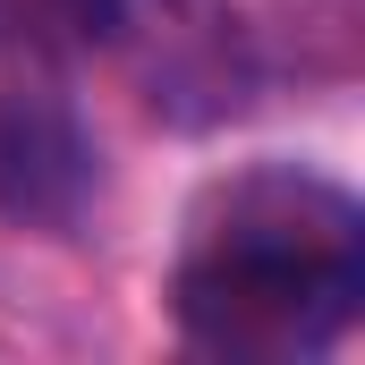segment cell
<instances>
[{"label":"cell","instance_id":"6da1fadb","mask_svg":"<svg viewBox=\"0 0 365 365\" xmlns=\"http://www.w3.org/2000/svg\"><path fill=\"white\" fill-rule=\"evenodd\" d=\"M365 297V212L297 162L212 179L187 212L170 314L195 349L238 365L323 357Z\"/></svg>","mask_w":365,"mask_h":365},{"label":"cell","instance_id":"7a4b0ae2","mask_svg":"<svg viewBox=\"0 0 365 365\" xmlns=\"http://www.w3.org/2000/svg\"><path fill=\"white\" fill-rule=\"evenodd\" d=\"M77 34L162 128L204 136L255 102V34L230 0H68Z\"/></svg>","mask_w":365,"mask_h":365},{"label":"cell","instance_id":"3957f363","mask_svg":"<svg viewBox=\"0 0 365 365\" xmlns=\"http://www.w3.org/2000/svg\"><path fill=\"white\" fill-rule=\"evenodd\" d=\"M102 195V153H93L77 102L43 77L0 86V221L34 238H68Z\"/></svg>","mask_w":365,"mask_h":365}]
</instances>
